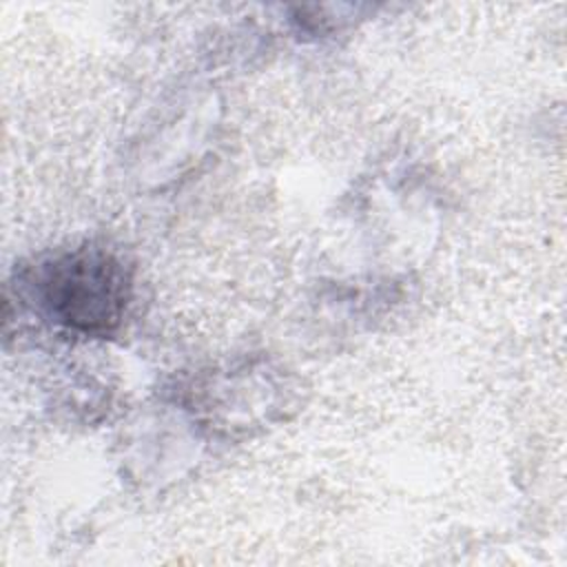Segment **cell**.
Returning <instances> with one entry per match:
<instances>
[{
  "instance_id": "1",
  "label": "cell",
  "mask_w": 567,
  "mask_h": 567,
  "mask_svg": "<svg viewBox=\"0 0 567 567\" xmlns=\"http://www.w3.org/2000/svg\"><path fill=\"white\" fill-rule=\"evenodd\" d=\"M35 292L55 323L86 337H106L126 315L133 277L117 255L84 246L42 264Z\"/></svg>"
}]
</instances>
